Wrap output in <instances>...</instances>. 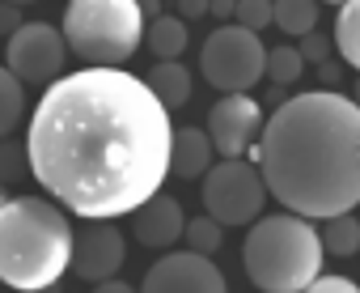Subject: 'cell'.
I'll list each match as a JSON object with an SVG mask.
<instances>
[{
  "label": "cell",
  "instance_id": "f546056e",
  "mask_svg": "<svg viewBox=\"0 0 360 293\" xmlns=\"http://www.w3.org/2000/svg\"><path fill=\"white\" fill-rule=\"evenodd\" d=\"M89 293H136V289H131L127 280H119V276H115V280H102V285H94Z\"/></svg>",
  "mask_w": 360,
  "mask_h": 293
},
{
  "label": "cell",
  "instance_id": "44dd1931",
  "mask_svg": "<svg viewBox=\"0 0 360 293\" xmlns=\"http://www.w3.org/2000/svg\"><path fill=\"white\" fill-rule=\"evenodd\" d=\"M183 242H187V251H191V255L212 259V255L225 247V230H221L212 217H191V221H187V230H183Z\"/></svg>",
  "mask_w": 360,
  "mask_h": 293
},
{
  "label": "cell",
  "instance_id": "ba28073f",
  "mask_svg": "<svg viewBox=\"0 0 360 293\" xmlns=\"http://www.w3.org/2000/svg\"><path fill=\"white\" fill-rule=\"evenodd\" d=\"M64 56H68V43L51 22H26L5 47V68L22 85H56Z\"/></svg>",
  "mask_w": 360,
  "mask_h": 293
},
{
  "label": "cell",
  "instance_id": "5b68a950",
  "mask_svg": "<svg viewBox=\"0 0 360 293\" xmlns=\"http://www.w3.org/2000/svg\"><path fill=\"white\" fill-rule=\"evenodd\" d=\"M60 35L89 68H119L144 43V13L136 0H72Z\"/></svg>",
  "mask_w": 360,
  "mask_h": 293
},
{
  "label": "cell",
  "instance_id": "30bf717a",
  "mask_svg": "<svg viewBox=\"0 0 360 293\" xmlns=\"http://www.w3.org/2000/svg\"><path fill=\"white\" fill-rule=\"evenodd\" d=\"M127 259V238L115 221H81L72 230V272L89 285L115 280Z\"/></svg>",
  "mask_w": 360,
  "mask_h": 293
},
{
  "label": "cell",
  "instance_id": "52a82bcc",
  "mask_svg": "<svg viewBox=\"0 0 360 293\" xmlns=\"http://www.w3.org/2000/svg\"><path fill=\"white\" fill-rule=\"evenodd\" d=\"M263 200H267V187L246 158L212 162V170L204 175V217H212L221 230L255 225L263 217Z\"/></svg>",
  "mask_w": 360,
  "mask_h": 293
},
{
  "label": "cell",
  "instance_id": "8992f818",
  "mask_svg": "<svg viewBox=\"0 0 360 293\" xmlns=\"http://www.w3.org/2000/svg\"><path fill=\"white\" fill-rule=\"evenodd\" d=\"M263 64H267V47L259 35L242 30V26H217L204 47H200V68L204 81L221 94H250L263 81Z\"/></svg>",
  "mask_w": 360,
  "mask_h": 293
},
{
  "label": "cell",
  "instance_id": "7402d4cb",
  "mask_svg": "<svg viewBox=\"0 0 360 293\" xmlns=\"http://www.w3.org/2000/svg\"><path fill=\"white\" fill-rule=\"evenodd\" d=\"M26 175H30V162H26V140H0V187L22 183Z\"/></svg>",
  "mask_w": 360,
  "mask_h": 293
},
{
  "label": "cell",
  "instance_id": "4316f807",
  "mask_svg": "<svg viewBox=\"0 0 360 293\" xmlns=\"http://www.w3.org/2000/svg\"><path fill=\"white\" fill-rule=\"evenodd\" d=\"M318 77H322V89H326V94H339V64H335V60L318 64Z\"/></svg>",
  "mask_w": 360,
  "mask_h": 293
},
{
  "label": "cell",
  "instance_id": "6da1fadb",
  "mask_svg": "<svg viewBox=\"0 0 360 293\" xmlns=\"http://www.w3.org/2000/svg\"><path fill=\"white\" fill-rule=\"evenodd\" d=\"M169 111L127 68H81L47 85L26 162L47 200L81 221L131 217L169 175Z\"/></svg>",
  "mask_w": 360,
  "mask_h": 293
},
{
  "label": "cell",
  "instance_id": "f1b7e54d",
  "mask_svg": "<svg viewBox=\"0 0 360 293\" xmlns=\"http://www.w3.org/2000/svg\"><path fill=\"white\" fill-rule=\"evenodd\" d=\"M208 13H212L221 26H229V18H233V0H208Z\"/></svg>",
  "mask_w": 360,
  "mask_h": 293
},
{
  "label": "cell",
  "instance_id": "5bb4252c",
  "mask_svg": "<svg viewBox=\"0 0 360 293\" xmlns=\"http://www.w3.org/2000/svg\"><path fill=\"white\" fill-rule=\"evenodd\" d=\"M144 89L165 106V111H178V106H187L191 102V68L183 64H153L148 77H144Z\"/></svg>",
  "mask_w": 360,
  "mask_h": 293
},
{
  "label": "cell",
  "instance_id": "e0dca14e",
  "mask_svg": "<svg viewBox=\"0 0 360 293\" xmlns=\"http://www.w3.org/2000/svg\"><path fill=\"white\" fill-rule=\"evenodd\" d=\"M318 5L314 0H276L271 5V22L284 30V35H292V39H305L314 26H318Z\"/></svg>",
  "mask_w": 360,
  "mask_h": 293
},
{
  "label": "cell",
  "instance_id": "ac0fdd59",
  "mask_svg": "<svg viewBox=\"0 0 360 293\" xmlns=\"http://www.w3.org/2000/svg\"><path fill=\"white\" fill-rule=\"evenodd\" d=\"M330 47H339L343 64L356 68L360 64V5L347 0V5L335 13V35H330Z\"/></svg>",
  "mask_w": 360,
  "mask_h": 293
},
{
  "label": "cell",
  "instance_id": "9a60e30c",
  "mask_svg": "<svg viewBox=\"0 0 360 293\" xmlns=\"http://www.w3.org/2000/svg\"><path fill=\"white\" fill-rule=\"evenodd\" d=\"M187 43H191V30H187V22H178L174 13H161V18L144 22V47L157 56V64H174L178 56L187 51Z\"/></svg>",
  "mask_w": 360,
  "mask_h": 293
},
{
  "label": "cell",
  "instance_id": "277c9868",
  "mask_svg": "<svg viewBox=\"0 0 360 293\" xmlns=\"http://www.w3.org/2000/svg\"><path fill=\"white\" fill-rule=\"evenodd\" d=\"M322 259L314 221L292 213L259 217L242 242V263L259 293H305V285L322 276Z\"/></svg>",
  "mask_w": 360,
  "mask_h": 293
},
{
  "label": "cell",
  "instance_id": "83f0119b",
  "mask_svg": "<svg viewBox=\"0 0 360 293\" xmlns=\"http://www.w3.org/2000/svg\"><path fill=\"white\" fill-rule=\"evenodd\" d=\"M208 13V0H183V5H178V22H191V18H204Z\"/></svg>",
  "mask_w": 360,
  "mask_h": 293
},
{
  "label": "cell",
  "instance_id": "603a6c76",
  "mask_svg": "<svg viewBox=\"0 0 360 293\" xmlns=\"http://www.w3.org/2000/svg\"><path fill=\"white\" fill-rule=\"evenodd\" d=\"M233 26H242L250 35H263L271 26V5L267 0H238L233 5Z\"/></svg>",
  "mask_w": 360,
  "mask_h": 293
},
{
  "label": "cell",
  "instance_id": "484cf974",
  "mask_svg": "<svg viewBox=\"0 0 360 293\" xmlns=\"http://www.w3.org/2000/svg\"><path fill=\"white\" fill-rule=\"evenodd\" d=\"M22 26H26V18H22V9H18V5H0V35L13 39Z\"/></svg>",
  "mask_w": 360,
  "mask_h": 293
},
{
  "label": "cell",
  "instance_id": "ffe728a7",
  "mask_svg": "<svg viewBox=\"0 0 360 293\" xmlns=\"http://www.w3.org/2000/svg\"><path fill=\"white\" fill-rule=\"evenodd\" d=\"M263 77H271V85H276V89H288V85H297V81L305 77V64H301L297 47H292V43H284V47H271V51H267V64H263Z\"/></svg>",
  "mask_w": 360,
  "mask_h": 293
},
{
  "label": "cell",
  "instance_id": "3957f363",
  "mask_svg": "<svg viewBox=\"0 0 360 293\" xmlns=\"http://www.w3.org/2000/svg\"><path fill=\"white\" fill-rule=\"evenodd\" d=\"M72 268V225L47 196H13L0 204V285L18 293H51Z\"/></svg>",
  "mask_w": 360,
  "mask_h": 293
},
{
  "label": "cell",
  "instance_id": "cb8c5ba5",
  "mask_svg": "<svg viewBox=\"0 0 360 293\" xmlns=\"http://www.w3.org/2000/svg\"><path fill=\"white\" fill-rule=\"evenodd\" d=\"M297 56H301V64H326V60H330V35L309 30V35L297 43Z\"/></svg>",
  "mask_w": 360,
  "mask_h": 293
},
{
  "label": "cell",
  "instance_id": "9c48e42d",
  "mask_svg": "<svg viewBox=\"0 0 360 293\" xmlns=\"http://www.w3.org/2000/svg\"><path fill=\"white\" fill-rule=\"evenodd\" d=\"M263 106L250 94H225L221 102H212L208 111V140L212 154H221V162H238L246 149H255V140L263 132Z\"/></svg>",
  "mask_w": 360,
  "mask_h": 293
},
{
  "label": "cell",
  "instance_id": "4fadbf2b",
  "mask_svg": "<svg viewBox=\"0 0 360 293\" xmlns=\"http://www.w3.org/2000/svg\"><path fill=\"white\" fill-rule=\"evenodd\" d=\"M212 140L200 123H183V127H174V144H169V175L174 179H204L212 170Z\"/></svg>",
  "mask_w": 360,
  "mask_h": 293
},
{
  "label": "cell",
  "instance_id": "7c38bea8",
  "mask_svg": "<svg viewBox=\"0 0 360 293\" xmlns=\"http://www.w3.org/2000/svg\"><path fill=\"white\" fill-rule=\"evenodd\" d=\"M183 230H187V217H183V204L169 192H157L153 200H144L136 213H131V238L148 251H169L174 242H183Z\"/></svg>",
  "mask_w": 360,
  "mask_h": 293
},
{
  "label": "cell",
  "instance_id": "d6986e66",
  "mask_svg": "<svg viewBox=\"0 0 360 293\" xmlns=\"http://www.w3.org/2000/svg\"><path fill=\"white\" fill-rule=\"evenodd\" d=\"M22 115H26V85L9 68H0V140H9V132L22 123Z\"/></svg>",
  "mask_w": 360,
  "mask_h": 293
},
{
  "label": "cell",
  "instance_id": "7a4b0ae2",
  "mask_svg": "<svg viewBox=\"0 0 360 293\" xmlns=\"http://www.w3.org/2000/svg\"><path fill=\"white\" fill-rule=\"evenodd\" d=\"M263 187L301 221H330L360 200V106L305 89L263 119L255 162Z\"/></svg>",
  "mask_w": 360,
  "mask_h": 293
},
{
  "label": "cell",
  "instance_id": "8fae6325",
  "mask_svg": "<svg viewBox=\"0 0 360 293\" xmlns=\"http://www.w3.org/2000/svg\"><path fill=\"white\" fill-rule=\"evenodd\" d=\"M140 293H229V285L212 259L191 251H169L144 272Z\"/></svg>",
  "mask_w": 360,
  "mask_h": 293
},
{
  "label": "cell",
  "instance_id": "d4e9b609",
  "mask_svg": "<svg viewBox=\"0 0 360 293\" xmlns=\"http://www.w3.org/2000/svg\"><path fill=\"white\" fill-rule=\"evenodd\" d=\"M305 293H360L347 276H318L314 285H305Z\"/></svg>",
  "mask_w": 360,
  "mask_h": 293
},
{
  "label": "cell",
  "instance_id": "2e32d148",
  "mask_svg": "<svg viewBox=\"0 0 360 293\" xmlns=\"http://www.w3.org/2000/svg\"><path fill=\"white\" fill-rule=\"evenodd\" d=\"M318 242H322V255H335V259H352L360 251V221L352 213L343 217H330L322 230H318Z\"/></svg>",
  "mask_w": 360,
  "mask_h": 293
},
{
  "label": "cell",
  "instance_id": "4dcf8cb0",
  "mask_svg": "<svg viewBox=\"0 0 360 293\" xmlns=\"http://www.w3.org/2000/svg\"><path fill=\"white\" fill-rule=\"evenodd\" d=\"M5 200H9V196H5V187H0V204H5Z\"/></svg>",
  "mask_w": 360,
  "mask_h": 293
}]
</instances>
